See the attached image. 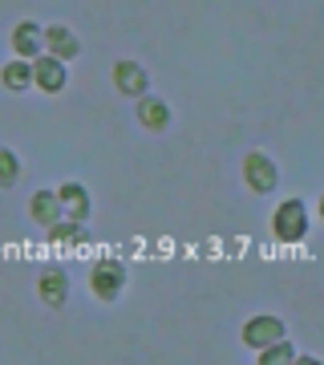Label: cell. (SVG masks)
Returning <instances> with one entry per match:
<instances>
[{
	"instance_id": "8992f818",
	"label": "cell",
	"mask_w": 324,
	"mask_h": 365,
	"mask_svg": "<svg viewBox=\"0 0 324 365\" xmlns=\"http://www.w3.org/2000/svg\"><path fill=\"white\" fill-rule=\"evenodd\" d=\"M65 61H57V57H41V61H33V81H37L41 90H49V93H57V90H65Z\"/></svg>"
},
{
	"instance_id": "7a4b0ae2",
	"label": "cell",
	"mask_w": 324,
	"mask_h": 365,
	"mask_svg": "<svg viewBox=\"0 0 324 365\" xmlns=\"http://www.w3.org/2000/svg\"><path fill=\"white\" fill-rule=\"evenodd\" d=\"M122 284H126V268H122V260H98V268H93V276H90L93 292H98L102 300H114L117 292H122Z\"/></svg>"
},
{
	"instance_id": "52a82bcc",
	"label": "cell",
	"mask_w": 324,
	"mask_h": 365,
	"mask_svg": "<svg viewBox=\"0 0 324 365\" xmlns=\"http://www.w3.org/2000/svg\"><path fill=\"white\" fill-rule=\"evenodd\" d=\"M37 292L45 297V304H65V297H69V276L61 268H45L37 280Z\"/></svg>"
},
{
	"instance_id": "2e32d148",
	"label": "cell",
	"mask_w": 324,
	"mask_h": 365,
	"mask_svg": "<svg viewBox=\"0 0 324 365\" xmlns=\"http://www.w3.org/2000/svg\"><path fill=\"white\" fill-rule=\"evenodd\" d=\"M53 240H85V232L69 227V223H53Z\"/></svg>"
},
{
	"instance_id": "3957f363",
	"label": "cell",
	"mask_w": 324,
	"mask_h": 365,
	"mask_svg": "<svg viewBox=\"0 0 324 365\" xmlns=\"http://www.w3.org/2000/svg\"><path fill=\"white\" fill-rule=\"evenodd\" d=\"M284 337V325L276 321V317H251L244 325V341L251 345V349H268L272 341Z\"/></svg>"
},
{
	"instance_id": "e0dca14e",
	"label": "cell",
	"mask_w": 324,
	"mask_h": 365,
	"mask_svg": "<svg viewBox=\"0 0 324 365\" xmlns=\"http://www.w3.org/2000/svg\"><path fill=\"white\" fill-rule=\"evenodd\" d=\"M320 215H324V195H320Z\"/></svg>"
},
{
	"instance_id": "7c38bea8",
	"label": "cell",
	"mask_w": 324,
	"mask_h": 365,
	"mask_svg": "<svg viewBox=\"0 0 324 365\" xmlns=\"http://www.w3.org/2000/svg\"><path fill=\"white\" fill-rule=\"evenodd\" d=\"M41 37H45V29H37L33 21H21V25H16V33H13V49L21 53V57H37Z\"/></svg>"
},
{
	"instance_id": "4fadbf2b",
	"label": "cell",
	"mask_w": 324,
	"mask_h": 365,
	"mask_svg": "<svg viewBox=\"0 0 324 365\" xmlns=\"http://www.w3.org/2000/svg\"><path fill=\"white\" fill-rule=\"evenodd\" d=\"M4 86L9 90H25V86H33V66L28 61H13V66H4Z\"/></svg>"
},
{
	"instance_id": "9a60e30c",
	"label": "cell",
	"mask_w": 324,
	"mask_h": 365,
	"mask_svg": "<svg viewBox=\"0 0 324 365\" xmlns=\"http://www.w3.org/2000/svg\"><path fill=\"white\" fill-rule=\"evenodd\" d=\"M16 179H21V163L9 146H0V187H13Z\"/></svg>"
},
{
	"instance_id": "6da1fadb",
	"label": "cell",
	"mask_w": 324,
	"mask_h": 365,
	"mask_svg": "<svg viewBox=\"0 0 324 365\" xmlns=\"http://www.w3.org/2000/svg\"><path fill=\"white\" fill-rule=\"evenodd\" d=\"M272 227H276V235H280V240H300V235L308 232V207H304L300 199H288V203H280Z\"/></svg>"
},
{
	"instance_id": "5b68a950",
	"label": "cell",
	"mask_w": 324,
	"mask_h": 365,
	"mask_svg": "<svg viewBox=\"0 0 324 365\" xmlns=\"http://www.w3.org/2000/svg\"><path fill=\"white\" fill-rule=\"evenodd\" d=\"M114 86L126 93V98H142L146 86H150V78H146L142 66H134V61H117L114 66Z\"/></svg>"
},
{
	"instance_id": "277c9868",
	"label": "cell",
	"mask_w": 324,
	"mask_h": 365,
	"mask_svg": "<svg viewBox=\"0 0 324 365\" xmlns=\"http://www.w3.org/2000/svg\"><path fill=\"white\" fill-rule=\"evenodd\" d=\"M244 179H247V187H251V191L268 195V191L276 187V167H272V158H268V155H247Z\"/></svg>"
},
{
	"instance_id": "ba28073f",
	"label": "cell",
	"mask_w": 324,
	"mask_h": 365,
	"mask_svg": "<svg viewBox=\"0 0 324 365\" xmlns=\"http://www.w3.org/2000/svg\"><path fill=\"white\" fill-rule=\"evenodd\" d=\"M28 211H33V220L45 223V227H53V223H61V195L57 191H37L33 195V203H28Z\"/></svg>"
},
{
	"instance_id": "9c48e42d",
	"label": "cell",
	"mask_w": 324,
	"mask_h": 365,
	"mask_svg": "<svg viewBox=\"0 0 324 365\" xmlns=\"http://www.w3.org/2000/svg\"><path fill=\"white\" fill-rule=\"evenodd\" d=\"M45 45L53 49V57H57V61H69V57H78V49H81L78 37H73V33H69L65 25L45 29Z\"/></svg>"
},
{
	"instance_id": "5bb4252c",
	"label": "cell",
	"mask_w": 324,
	"mask_h": 365,
	"mask_svg": "<svg viewBox=\"0 0 324 365\" xmlns=\"http://www.w3.org/2000/svg\"><path fill=\"white\" fill-rule=\"evenodd\" d=\"M296 353H292V345H284V337L280 341H272L268 349H259V365H284V361H292Z\"/></svg>"
},
{
	"instance_id": "30bf717a",
	"label": "cell",
	"mask_w": 324,
	"mask_h": 365,
	"mask_svg": "<svg viewBox=\"0 0 324 365\" xmlns=\"http://www.w3.org/2000/svg\"><path fill=\"white\" fill-rule=\"evenodd\" d=\"M138 122H142L146 130H162L170 122L167 102H162V98H142V102H138Z\"/></svg>"
},
{
	"instance_id": "8fae6325",
	"label": "cell",
	"mask_w": 324,
	"mask_h": 365,
	"mask_svg": "<svg viewBox=\"0 0 324 365\" xmlns=\"http://www.w3.org/2000/svg\"><path fill=\"white\" fill-rule=\"evenodd\" d=\"M57 195H61V207L69 211L73 220H85V215H90V195H85V187H81V182H65Z\"/></svg>"
}]
</instances>
